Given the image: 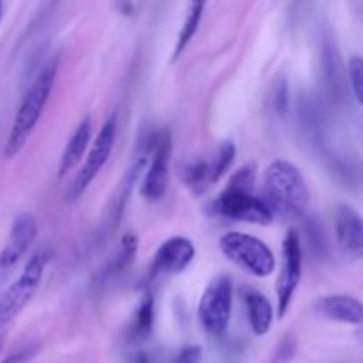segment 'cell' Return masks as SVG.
Segmentation results:
<instances>
[{"label":"cell","instance_id":"obj_22","mask_svg":"<svg viewBox=\"0 0 363 363\" xmlns=\"http://www.w3.org/2000/svg\"><path fill=\"white\" fill-rule=\"evenodd\" d=\"M202 360V347L190 344V346L181 347L179 351L169 357L167 360L160 363H201Z\"/></svg>","mask_w":363,"mask_h":363},{"label":"cell","instance_id":"obj_4","mask_svg":"<svg viewBox=\"0 0 363 363\" xmlns=\"http://www.w3.org/2000/svg\"><path fill=\"white\" fill-rule=\"evenodd\" d=\"M218 248L227 261L257 279H266L277 269L273 250L254 234L230 230L220 236Z\"/></svg>","mask_w":363,"mask_h":363},{"label":"cell","instance_id":"obj_1","mask_svg":"<svg viewBox=\"0 0 363 363\" xmlns=\"http://www.w3.org/2000/svg\"><path fill=\"white\" fill-rule=\"evenodd\" d=\"M57 71H59V59L53 57V59L46 60L41 66V69L35 73L34 80L30 82L27 91H25L20 106H18L16 113H14L6 145H4V156L6 158L11 160L16 155H20V151L25 147L30 135L34 133L46 105H48L50 96H52Z\"/></svg>","mask_w":363,"mask_h":363},{"label":"cell","instance_id":"obj_7","mask_svg":"<svg viewBox=\"0 0 363 363\" xmlns=\"http://www.w3.org/2000/svg\"><path fill=\"white\" fill-rule=\"evenodd\" d=\"M116 137H117V123H116V117L112 116L103 123L101 128H99L98 137H96L94 142H92L84 163L80 165L73 183H71L69 190H67V201L69 202L78 201V199L87 191V188L91 186L92 181L98 177V174L101 172L103 167L106 165V162H108L110 156H112L113 145H116Z\"/></svg>","mask_w":363,"mask_h":363},{"label":"cell","instance_id":"obj_20","mask_svg":"<svg viewBox=\"0 0 363 363\" xmlns=\"http://www.w3.org/2000/svg\"><path fill=\"white\" fill-rule=\"evenodd\" d=\"M347 73H350L351 87H353L354 96L363 108V59L358 55H353L347 62Z\"/></svg>","mask_w":363,"mask_h":363},{"label":"cell","instance_id":"obj_24","mask_svg":"<svg viewBox=\"0 0 363 363\" xmlns=\"http://www.w3.org/2000/svg\"><path fill=\"white\" fill-rule=\"evenodd\" d=\"M294 354H296V344H294L291 339H286L282 344H280L279 350H277L275 362L286 363V362H289Z\"/></svg>","mask_w":363,"mask_h":363},{"label":"cell","instance_id":"obj_9","mask_svg":"<svg viewBox=\"0 0 363 363\" xmlns=\"http://www.w3.org/2000/svg\"><path fill=\"white\" fill-rule=\"evenodd\" d=\"M170 156H172V135L169 130L156 131L155 149L140 183V194L145 201L158 202L165 197L169 188Z\"/></svg>","mask_w":363,"mask_h":363},{"label":"cell","instance_id":"obj_14","mask_svg":"<svg viewBox=\"0 0 363 363\" xmlns=\"http://www.w3.org/2000/svg\"><path fill=\"white\" fill-rule=\"evenodd\" d=\"M315 314L344 325H363V303L350 294H328L314 303Z\"/></svg>","mask_w":363,"mask_h":363},{"label":"cell","instance_id":"obj_6","mask_svg":"<svg viewBox=\"0 0 363 363\" xmlns=\"http://www.w3.org/2000/svg\"><path fill=\"white\" fill-rule=\"evenodd\" d=\"M46 262H48V254L35 252L27 261L20 277L0 294V330L13 323L34 298L45 277Z\"/></svg>","mask_w":363,"mask_h":363},{"label":"cell","instance_id":"obj_2","mask_svg":"<svg viewBox=\"0 0 363 363\" xmlns=\"http://www.w3.org/2000/svg\"><path fill=\"white\" fill-rule=\"evenodd\" d=\"M255 165L248 163L230 176L222 194L213 201L215 215L252 225H269L275 218L264 199L254 194Z\"/></svg>","mask_w":363,"mask_h":363},{"label":"cell","instance_id":"obj_11","mask_svg":"<svg viewBox=\"0 0 363 363\" xmlns=\"http://www.w3.org/2000/svg\"><path fill=\"white\" fill-rule=\"evenodd\" d=\"M195 245L186 236H172L163 241L156 250L151 273L158 275H179L195 259Z\"/></svg>","mask_w":363,"mask_h":363},{"label":"cell","instance_id":"obj_26","mask_svg":"<svg viewBox=\"0 0 363 363\" xmlns=\"http://www.w3.org/2000/svg\"><path fill=\"white\" fill-rule=\"evenodd\" d=\"M2 344H4L2 342V337H0V351H2Z\"/></svg>","mask_w":363,"mask_h":363},{"label":"cell","instance_id":"obj_17","mask_svg":"<svg viewBox=\"0 0 363 363\" xmlns=\"http://www.w3.org/2000/svg\"><path fill=\"white\" fill-rule=\"evenodd\" d=\"M179 176L183 179L184 186L194 195H202L218 183V176L215 170V160L195 158L184 163L179 170Z\"/></svg>","mask_w":363,"mask_h":363},{"label":"cell","instance_id":"obj_12","mask_svg":"<svg viewBox=\"0 0 363 363\" xmlns=\"http://www.w3.org/2000/svg\"><path fill=\"white\" fill-rule=\"evenodd\" d=\"M38 236V222L30 213H20L11 225L9 238L0 250V269L16 266L30 250Z\"/></svg>","mask_w":363,"mask_h":363},{"label":"cell","instance_id":"obj_23","mask_svg":"<svg viewBox=\"0 0 363 363\" xmlns=\"http://www.w3.org/2000/svg\"><path fill=\"white\" fill-rule=\"evenodd\" d=\"M39 346L38 344H28V346L20 347V350L13 351L11 354H7L0 363H28L32 358H35L38 354Z\"/></svg>","mask_w":363,"mask_h":363},{"label":"cell","instance_id":"obj_3","mask_svg":"<svg viewBox=\"0 0 363 363\" xmlns=\"http://www.w3.org/2000/svg\"><path fill=\"white\" fill-rule=\"evenodd\" d=\"M264 202L273 215L296 220L307 213L311 190L303 174L287 160H273L264 172Z\"/></svg>","mask_w":363,"mask_h":363},{"label":"cell","instance_id":"obj_16","mask_svg":"<svg viewBox=\"0 0 363 363\" xmlns=\"http://www.w3.org/2000/svg\"><path fill=\"white\" fill-rule=\"evenodd\" d=\"M92 117L87 116L78 123V126L74 128V131L71 133L69 140H67L66 147H64L62 155H60L59 162V176L64 177L66 174H69L74 167H78L84 160V156H87L89 149L92 145Z\"/></svg>","mask_w":363,"mask_h":363},{"label":"cell","instance_id":"obj_13","mask_svg":"<svg viewBox=\"0 0 363 363\" xmlns=\"http://www.w3.org/2000/svg\"><path fill=\"white\" fill-rule=\"evenodd\" d=\"M337 245L346 255L363 259V216L347 204H339L333 215Z\"/></svg>","mask_w":363,"mask_h":363},{"label":"cell","instance_id":"obj_10","mask_svg":"<svg viewBox=\"0 0 363 363\" xmlns=\"http://www.w3.org/2000/svg\"><path fill=\"white\" fill-rule=\"evenodd\" d=\"M155 142H156V131H151V133L142 137V142L138 144L137 155H135L130 169L126 170V174H124L123 179H121L119 186H117L116 190V195H113L112 199V206H110V211H108L110 227L119 223L124 208H126L128 201H130L131 191L135 190V186H137L138 183H142L140 179H144L145 169H147L149 160H151V155H152V149H155Z\"/></svg>","mask_w":363,"mask_h":363},{"label":"cell","instance_id":"obj_8","mask_svg":"<svg viewBox=\"0 0 363 363\" xmlns=\"http://www.w3.org/2000/svg\"><path fill=\"white\" fill-rule=\"evenodd\" d=\"M303 272V248L300 234L289 230L282 243V266L277 279V318H286Z\"/></svg>","mask_w":363,"mask_h":363},{"label":"cell","instance_id":"obj_18","mask_svg":"<svg viewBox=\"0 0 363 363\" xmlns=\"http://www.w3.org/2000/svg\"><path fill=\"white\" fill-rule=\"evenodd\" d=\"M152 325H155V298L152 294L145 293L135 311L133 319L130 325V340L133 344H142L151 337Z\"/></svg>","mask_w":363,"mask_h":363},{"label":"cell","instance_id":"obj_5","mask_svg":"<svg viewBox=\"0 0 363 363\" xmlns=\"http://www.w3.org/2000/svg\"><path fill=\"white\" fill-rule=\"evenodd\" d=\"M234 307V282L229 275L209 280L197 307L199 323L213 337H222L229 330Z\"/></svg>","mask_w":363,"mask_h":363},{"label":"cell","instance_id":"obj_19","mask_svg":"<svg viewBox=\"0 0 363 363\" xmlns=\"http://www.w3.org/2000/svg\"><path fill=\"white\" fill-rule=\"evenodd\" d=\"M204 7L206 4L202 2H194L190 6V11L186 14V20H184L183 28H181L179 35H177V41H176V50H174V59L181 55V53L186 50V46L190 45V41L194 39V35L197 34L199 27H201V21H202V14H204Z\"/></svg>","mask_w":363,"mask_h":363},{"label":"cell","instance_id":"obj_15","mask_svg":"<svg viewBox=\"0 0 363 363\" xmlns=\"http://www.w3.org/2000/svg\"><path fill=\"white\" fill-rule=\"evenodd\" d=\"M241 301H243L245 314H247L252 333L257 337L268 335L272 332L273 321H275V311H273V305L268 296L255 287L245 286L241 289Z\"/></svg>","mask_w":363,"mask_h":363},{"label":"cell","instance_id":"obj_21","mask_svg":"<svg viewBox=\"0 0 363 363\" xmlns=\"http://www.w3.org/2000/svg\"><path fill=\"white\" fill-rule=\"evenodd\" d=\"M135 252H137V238L133 234H126L123 238V243H121L119 254H117L116 261H113V266H116L113 272H123V269H126L128 264L133 261Z\"/></svg>","mask_w":363,"mask_h":363},{"label":"cell","instance_id":"obj_25","mask_svg":"<svg viewBox=\"0 0 363 363\" xmlns=\"http://www.w3.org/2000/svg\"><path fill=\"white\" fill-rule=\"evenodd\" d=\"M2 18H4V6L2 2H0V21H2Z\"/></svg>","mask_w":363,"mask_h":363}]
</instances>
